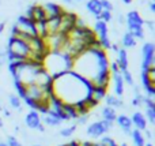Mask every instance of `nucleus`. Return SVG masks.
Segmentation results:
<instances>
[{
  "label": "nucleus",
  "instance_id": "nucleus-20",
  "mask_svg": "<svg viewBox=\"0 0 155 146\" xmlns=\"http://www.w3.org/2000/svg\"><path fill=\"white\" fill-rule=\"evenodd\" d=\"M136 45V38L131 34L129 32H125L121 38V48L128 49V48H134Z\"/></svg>",
  "mask_w": 155,
  "mask_h": 146
},
{
  "label": "nucleus",
  "instance_id": "nucleus-37",
  "mask_svg": "<svg viewBox=\"0 0 155 146\" xmlns=\"http://www.w3.org/2000/svg\"><path fill=\"white\" fill-rule=\"evenodd\" d=\"M121 2H123L124 4H131V3L134 2V0H121Z\"/></svg>",
  "mask_w": 155,
  "mask_h": 146
},
{
  "label": "nucleus",
  "instance_id": "nucleus-31",
  "mask_svg": "<svg viewBox=\"0 0 155 146\" xmlns=\"http://www.w3.org/2000/svg\"><path fill=\"white\" fill-rule=\"evenodd\" d=\"M117 22L120 25H125V16H124L123 14H118L117 15Z\"/></svg>",
  "mask_w": 155,
  "mask_h": 146
},
{
  "label": "nucleus",
  "instance_id": "nucleus-33",
  "mask_svg": "<svg viewBox=\"0 0 155 146\" xmlns=\"http://www.w3.org/2000/svg\"><path fill=\"white\" fill-rule=\"evenodd\" d=\"M144 134H146V137H147L148 139L153 138V133H151V130H148V128H146L144 130Z\"/></svg>",
  "mask_w": 155,
  "mask_h": 146
},
{
  "label": "nucleus",
  "instance_id": "nucleus-10",
  "mask_svg": "<svg viewBox=\"0 0 155 146\" xmlns=\"http://www.w3.org/2000/svg\"><path fill=\"white\" fill-rule=\"evenodd\" d=\"M25 124L30 128V130H37L38 126L41 124V115L37 111H30L29 114L25 116Z\"/></svg>",
  "mask_w": 155,
  "mask_h": 146
},
{
  "label": "nucleus",
  "instance_id": "nucleus-24",
  "mask_svg": "<svg viewBox=\"0 0 155 146\" xmlns=\"http://www.w3.org/2000/svg\"><path fill=\"white\" fill-rule=\"evenodd\" d=\"M146 120L147 123H151V124H155V107H147L146 108Z\"/></svg>",
  "mask_w": 155,
  "mask_h": 146
},
{
  "label": "nucleus",
  "instance_id": "nucleus-9",
  "mask_svg": "<svg viewBox=\"0 0 155 146\" xmlns=\"http://www.w3.org/2000/svg\"><path fill=\"white\" fill-rule=\"evenodd\" d=\"M110 74H112V78H113L114 96H116V97H118V98H121L124 96V92H125V89H124L125 83H124V81H123L121 73H120V71H117V73H110Z\"/></svg>",
  "mask_w": 155,
  "mask_h": 146
},
{
  "label": "nucleus",
  "instance_id": "nucleus-47",
  "mask_svg": "<svg viewBox=\"0 0 155 146\" xmlns=\"http://www.w3.org/2000/svg\"><path fill=\"white\" fill-rule=\"evenodd\" d=\"M59 146H65V145H64V144H63V145H59Z\"/></svg>",
  "mask_w": 155,
  "mask_h": 146
},
{
  "label": "nucleus",
  "instance_id": "nucleus-46",
  "mask_svg": "<svg viewBox=\"0 0 155 146\" xmlns=\"http://www.w3.org/2000/svg\"><path fill=\"white\" fill-rule=\"evenodd\" d=\"M74 2H83V0H74Z\"/></svg>",
  "mask_w": 155,
  "mask_h": 146
},
{
  "label": "nucleus",
  "instance_id": "nucleus-7",
  "mask_svg": "<svg viewBox=\"0 0 155 146\" xmlns=\"http://www.w3.org/2000/svg\"><path fill=\"white\" fill-rule=\"evenodd\" d=\"M14 26H15L21 33L30 34V36H35V33H34V23H33L29 18H26L25 15L18 16L16 22L14 23Z\"/></svg>",
  "mask_w": 155,
  "mask_h": 146
},
{
  "label": "nucleus",
  "instance_id": "nucleus-39",
  "mask_svg": "<svg viewBox=\"0 0 155 146\" xmlns=\"http://www.w3.org/2000/svg\"><path fill=\"white\" fill-rule=\"evenodd\" d=\"M93 146H104L101 142H93Z\"/></svg>",
  "mask_w": 155,
  "mask_h": 146
},
{
  "label": "nucleus",
  "instance_id": "nucleus-36",
  "mask_svg": "<svg viewBox=\"0 0 155 146\" xmlns=\"http://www.w3.org/2000/svg\"><path fill=\"white\" fill-rule=\"evenodd\" d=\"M150 11H151L153 14L155 12V3H154V2H151V3H150Z\"/></svg>",
  "mask_w": 155,
  "mask_h": 146
},
{
  "label": "nucleus",
  "instance_id": "nucleus-29",
  "mask_svg": "<svg viewBox=\"0 0 155 146\" xmlns=\"http://www.w3.org/2000/svg\"><path fill=\"white\" fill-rule=\"evenodd\" d=\"M5 144H7V146H23L18 139L15 138V137H12V135L7 137V142H5Z\"/></svg>",
  "mask_w": 155,
  "mask_h": 146
},
{
  "label": "nucleus",
  "instance_id": "nucleus-17",
  "mask_svg": "<svg viewBox=\"0 0 155 146\" xmlns=\"http://www.w3.org/2000/svg\"><path fill=\"white\" fill-rule=\"evenodd\" d=\"M105 103H106L107 107H112V108H124L125 107V104H124V101L121 100V98L116 97L114 94H106V97H105Z\"/></svg>",
  "mask_w": 155,
  "mask_h": 146
},
{
  "label": "nucleus",
  "instance_id": "nucleus-1",
  "mask_svg": "<svg viewBox=\"0 0 155 146\" xmlns=\"http://www.w3.org/2000/svg\"><path fill=\"white\" fill-rule=\"evenodd\" d=\"M91 85L88 81L75 74L74 71H67L52 81V92L56 98L63 104H74L84 100L88 96Z\"/></svg>",
  "mask_w": 155,
  "mask_h": 146
},
{
  "label": "nucleus",
  "instance_id": "nucleus-26",
  "mask_svg": "<svg viewBox=\"0 0 155 146\" xmlns=\"http://www.w3.org/2000/svg\"><path fill=\"white\" fill-rule=\"evenodd\" d=\"M97 21H102L107 25L109 22L113 21V14L110 12V11H102V12L99 14V16L97 18Z\"/></svg>",
  "mask_w": 155,
  "mask_h": 146
},
{
  "label": "nucleus",
  "instance_id": "nucleus-44",
  "mask_svg": "<svg viewBox=\"0 0 155 146\" xmlns=\"http://www.w3.org/2000/svg\"><path fill=\"white\" fill-rule=\"evenodd\" d=\"M120 146H128V145H127V144H125V142H123V144H121Z\"/></svg>",
  "mask_w": 155,
  "mask_h": 146
},
{
  "label": "nucleus",
  "instance_id": "nucleus-16",
  "mask_svg": "<svg viewBox=\"0 0 155 146\" xmlns=\"http://www.w3.org/2000/svg\"><path fill=\"white\" fill-rule=\"evenodd\" d=\"M86 8L91 15L95 16V19L99 16V14L102 12V7H101V2L99 0H88L86 3Z\"/></svg>",
  "mask_w": 155,
  "mask_h": 146
},
{
  "label": "nucleus",
  "instance_id": "nucleus-25",
  "mask_svg": "<svg viewBox=\"0 0 155 146\" xmlns=\"http://www.w3.org/2000/svg\"><path fill=\"white\" fill-rule=\"evenodd\" d=\"M76 128H78V126L76 124H72V126H70V127L61 128L59 134H60V137H63V138H68V137H71L74 133H75Z\"/></svg>",
  "mask_w": 155,
  "mask_h": 146
},
{
  "label": "nucleus",
  "instance_id": "nucleus-15",
  "mask_svg": "<svg viewBox=\"0 0 155 146\" xmlns=\"http://www.w3.org/2000/svg\"><path fill=\"white\" fill-rule=\"evenodd\" d=\"M106 94H107L106 89H102V87H91L90 93H88V97H90L91 100H94L95 103L101 104V101L105 100Z\"/></svg>",
  "mask_w": 155,
  "mask_h": 146
},
{
  "label": "nucleus",
  "instance_id": "nucleus-6",
  "mask_svg": "<svg viewBox=\"0 0 155 146\" xmlns=\"http://www.w3.org/2000/svg\"><path fill=\"white\" fill-rule=\"evenodd\" d=\"M44 11V15H45V21L46 19H51V18H56V16H60L64 11V8L61 5H59L57 3L53 2H46L44 4H41Z\"/></svg>",
  "mask_w": 155,
  "mask_h": 146
},
{
  "label": "nucleus",
  "instance_id": "nucleus-19",
  "mask_svg": "<svg viewBox=\"0 0 155 146\" xmlns=\"http://www.w3.org/2000/svg\"><path fill=\"white\" fill-rule=\"evenodd\" d=\"M41 123H42L44 126H49V127H59V126H61V120L57 119L56 116H52V115L49 114H45L42 117H41Z\"/></svg>",
  "mask_w": 155,
  "mask_h": 146
},
{
  "label": "nucleus",
  "instance_id": "nucleus-14",
  "mask_svg": "<svg viewBox=\"0 0 155 146\" xmlns=\"http://www.w3.org/2000/svg\"><path fill=\"white\" fill-rule=\"evenodd\" d=\"M146 22V19L142 18L137 11H129L125 16V23L127 25H139V26H143Z\"/></svg>",
  "mask_w": 155,
  "mask_h": 146
},
{
  "label": "nucleus",
  "instance_id": "nucleus-41",
  "mask_svg": "<svg viewBox=\"0 0 155 146\" xmlns=\"http://www.w3.org/2000/svg\"><path fill=\"white\" fill-rule=\"evenodd\" d=\"M0 146H7V144H5V142H3V141H0Z\"/></svg>",
  "mask_w": 155,
  "mask_h": 146
},
{
  "label": "nucleus",
  "instance_id": "nucleus-30",
  "mask_svg": "<svg viewBox=\"0 0 155 146\" xmlns=\"http://www.w3.org/2000/svg\"><path fill=\"white\" fill-rule=\"evenodd\" d=\"M7 63V56H5V51H0V67Z\"/></svg>",
  "mask_w": 155,
  "mask_h": 146
},
{
  "label": "nucleus",
  "instance_id": "nucleus-21",
  "mask_svg": "<svg viewBox=\"0 0 155 146\" xmlns=\"http://www.w3.org/2000/svg\"><path fill=\"white\" fill-rule=\"evenodd\" d=\"M131 138H132V144L134 146H144L146 145V138L143 135V131L139 130H132L131 131Z\"/></svg>",
  "mask_w": 155,
  "mask_h": 146
},
{
  "label": "nucleus",
  "instance_id": "nucleus-23",
  "mask_svg": "<svg viewBox=\"0 0 155 146\" xmlns=\"http://www.w3.org/2000/svg\"><path fill=\"white\" fill-rule=\"evenodd\" d=\"M121 73V76H123V81L125 85L128 86H134L135 85V81H134V76H132V73L129 70H124V71H120Z\"/></svg>",
  "mask_w": 155,
  "mask_h": 146
},
{
  "label": "nucleus",
  "instance_id": "nucleus-27",
  "mask_svg": "<svg viewBox=\"0 0 155 146\" xmlns=\"http://www.w3.org/2000/svg\"><path fill=\"white\" fill-rule=\"evenodd\" d=\"M101 142L104 146H118V144L116 142V139L114 138H112V137H109V135H104V137H101Z\"/></svg>",
  "mask_w": 155,
  "mask_h": 146
},
{
  "label": "nucleus",
  "instance_id": "nucleus-3",
  "mask_svg": "<svg viewBox=\"0 0 155 146\" xmlns=\"http://www.w3.org/2000/svg\"><path fill=\"white\" fill-rule=\"evenodd\" d=\"M7 52L12 53L14 56L19 57L21 60H27L30 56V49L25 41L15 37H10L7 42Z\"/></svg>",
  "mask_w": 155,
  "mask_h": 146
},
{
  "label": "nucleus",
  "instance_id": "nucleus-11",
  "mask_svg": "<svg viewBox=\"0 0 155 146\" xmlns=\"http://www.w3.org/2000/svg\"><path fill=\"white\" fill-rule=\"evenodd\" d=\"M116 123L118 124V127L121 128L125 135H131V131H132V122H131V117L127 116V115H117L116 117Z\"/></svg>",
  "mask_w": 155,
  "mask_h": 146
},
{
  "label": "nucleus",
  "instance_id": "nucleus-22",
  "mask_svg": "<svg viewBox=\"0 0 155 146\" xmlns=\"http://www.w3.org/2000/svg\"><path fill=\"white\" fill-rule=\"evenodd\" d=\"M8 103L12 109H18L19 112L22 111V100L16 94H8Z\"/></svg>",
  "mask_w": 155,
  "mask_h": 146
},
{
  "label": "nucleus",
  "instance_id": "nucleus-38",
  "mask_svg": "<svg viewBox=\"0 0 155 146\" xmlns=\"http://www.w3.org/2000/svg\"><path fill=\"white\" fill-rule=\"evenodd\" d=\"M63 2H64V3H67V4H74V0H63Z\"/></svg>",
  "mask_w": 155,
  "mask_h": 146
},
{
  "label": "nucleus",
  "instance_id": "nucleus-5",
  "mask_svg": "<svg viewBox=\"0 0 155 146\" xmlns=\"http://www.w3.org/2000/svg\"><path fill=\"white\" fill-rule=\"evenodd\" d=\"M155 63V45L153 42H144L142 46V71L154 67Z\"/></svg>",
  "mask_w": 155,
  "mask_h": 146
},
{
  "label": "nucleus",
  "instance_id": "nucleus-8",
  "mask_svg": "<svg viewBox=\"0 0 155 146\" xmlns=\"http://www.w3.org/2000/svg\"><path fill=\"white\" fill-rule=\"evenodd\" d=\"M26 18H29L33 23L35 22H45V15H44V11L41 4H31L29 5L26 14H25Z\"/></svg>",
  "mask_w": 155,
  "mask_h": 146
},
{
  "label": "nucleus",
  "instance_id": "nucleus-35",
  "mask_svg": "<svg viewBox=\"0 0 155 146\" xmlns=\"http://www.w3.org/2000/svg\"><path fill=\"white\" fill-rule=\"evenodd\" d=\"M38 131H40V133H45V126L42 124V123H41L40 126H38V128H37Z\"/></svg>",
  "mask_w": 155,
  "mask_h": 146
},
{
  "label": "nucleus",
  "instance_id": "nucleus-42",
  "mask_svg": "<svg viewBox=\"0 0 155 146\" xmlns=\"http://www.w3.org/2000/svg\"><path fill=\"white\" fill-rule=\"evenodd\" d=\"M2 127H3V119L0 117V128H2Z\"/></svg>",
  "mask_w": 155,
  "mask_h": 146
},
{
  "label": "nucleus",
  "instance_id": "nucleus-18",
  "mask_svg": "<svg viewBox=\"0 0 155 146\" xmlns=\"http://www.w3.org/2000/svg\"><path fill=\"white\" fill-rule=\"evenodd\" d=\"M101 116H102V120H107V122L114 123L116 117H117V114H116L114 108L106 105V107H104V108L101 109Z\"/></svg>",
  "mask_w": 155,
  "mask_h": 146
},
{
  "label": "nucleus",
  "instance_id": "nucleus-28",
  "mask_svg": "<svg viewBox=\"0 0 155 146\" xmlns=\"http://www.w3.org/2000/svg\"><path fill=\"white\" fill-rule=\"evenodd\" d=\"M99 2H101L102 11H110V12H112V11L114 10V5H113V3L109 2V0H99Z\"/></svg>",
  "mask_w": 155,
  "mask_h": 146
},
{
  "label": "nucleus",
  "instance_id": "nucleus-43",
  "mask_svg": "<svg viewBox=\"0 0 155 146\" xmlns=\"http://www.w3.org/2000/svg\"><path fill=\"white\" fill-rule=\"evenodd\" d=\"M144 146H154V145H153V144H151V142H148V144H146Z\"/></svg>",
  "mask_w": 155,
  "mask_h": 146
},
{
  "label": "nucleus",
  "instance_id": "nucleus-45",
  "mask_svg": "<svg viewBox=\"0 0 155 146\" xmlns=\"http://www.w3.org/2000/svg\"><path fill=\"white\" fill-rule=\"evenodd\" d=\"M31 146H41L40 144H34V145H31Z\"/></svg>",
  "mask_w": 155,
  "mask_h": 146
},
{
  "label": "nucleus",
  "instance_id": "nucleus-32",
  "mask_svg": "<svg viewBox=\"0 0 155 146\" xmlns=\"http://www.w3.org/2000/svg\"><path fill=\"white\" fill-rule=\"evenodd\" d=\"M65 146H79V141H76V139H74V141H70L67 142V144H64Z\"/></svg>",
  "mask_w": 155,
  "mask_h": 146
},
{
  "label": "nucleus",
  "instance_id": "nucleus-13",
  "mask_svg": "<svg viewBox=\"0 0 155 146\" xmlns=\"http://www.w3.org/2000/svg\"><path fill=\"white\" fill-rule=\"evenodd\" d=\"M117 59H116V63H117L118 68L120 71L124 70H128V66H129V60H128V53H127V49L120 48L117 52Z\"/></svg>",
  "mask_w": 155,
  "mask_h": 146
},
{
  "label": "nucleus",
  "instance_id": "nucleus-34",
  "mask_svg": "<svg viewBox=\"0 0 155 146\" xmlns=\"http://www.w3.org/2000/svg\"><path fill=\"white\" fill-rule=\"evenodd\" d=\"M4 29H5V22H0V34H3Z\"/></svg>",
  "mask_w": 155,
  "mask_h": 146
},
{
  "label": "nucleus",
  "instance_id": "nucleus-2",
  "mask_svg": "<svg viewBox=\"0 0 155 146\" xmlns=\"http://www.w3.org/2000/svg\"><path fill=\"white\" fill-rule=\"evenodd\" d=\"M42 67L54 78L72 70V59L61 52H49L42 62Z\"/></svg>",
  "mask_w": 155,
  "mask_h": 146
},
{
  "label": "nucleus",
  "instance_id": "nucleus-4",
  "mask_svg": "<svg viewBox=\"0 0 155 146\" xmlns=\"http://www.w3.org/2000/svg\"><path fill=\"white\" fill-rule=\"evenodd\" d=\"M113 126H114V123L107 122V120H97L88 126L86 133L91 138H101L110 130H113Z\"/></svg>",
  "mask_w": 155,
  "mask_h": 146
},
{
  "label": "nucleus",
  "instance_id": "nucleus-40",
  "mask_svg": "<svg viewBox=\"0 0 155 146\" xmlns=\"http://www.w3.org/2000/svg\"><path fill=\"white\" fill-rule=\"evenodd\" d=\"M3 109H4V104H3V103H2V100H0V112H2Z\"/></svg>",
  "mask_w": 155,
  "mask_h": 146
},
{
  "label": "nucleus",
  "instance_id": "nucleus-12",
  "mask_svg": "<svg viewBox=\"0 0 155 146\" xmlns=\"http://www.w3.org/2000/svg\"><path fill=\"white\" fill-rule=\"evenodd\" d=\"M131 122H132V124L136 127V130H139V131H144L146 128H147V120H146L144 114H142V112H139V111L132 114Z\"/></svg>",
  "mask_w": 155,
  "mask_h": 146
}]
</instances>
